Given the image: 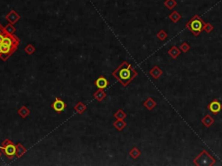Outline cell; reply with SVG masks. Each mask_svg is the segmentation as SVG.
Returning <instances> with one entry per match:
<instances>
[{
	"mask_svg": "<svg viewBox=\"0 0 222 166\" xmlns=\"http://www.w3.org/2000/svg\"><path fill=\"white\" fill-rule=\"evenodd\" d=\"M17 146V147L16 148V155H17V157H21L23 153L25 152V148H24L23 146H22L20 144H18Z\"/></svg>",
	"mask_w": 222,
	"mask_h": 166,
	"instance_id": "cell-16",
	"label": "cell"
},
{
	"mask_svg": "<svg viewBox=\"0 0 222 166\" xmlns=\"http://www.w3.org/2000/svg\"><path fill=\"white\" fill-rule=\"evenodd\" d=\"M18 44H19V40L16 37L12 36V34L6 32L0 44V58L3 60H6L17 49Z\"/></svg>",
	"mask_w": 222,
	"mask_h": 166,
	"instance_id": "cell-2",
	"label": "cell"
},
{
	"mask_svg": "<svg viewBox=\"0 0 222 166\" xmlns=\"http://www.w3.org/2000/svg\"><path fill=\"white\" fill-rule=\"evenodd\" d=\"M115 117L118 119V120H123L125 117H126V113L123 112V110H119L117 113L115 114Z\"/></svg>",
	"mask_w": 222,
	"mask_h": 166,
	"instance_id": "cell-22",
	"label": "cell"
},
{
	"mask_svg": "<svg viewBox=\"0 0 222 166\" xmlns=\"http://www.w3.org/2000/svg\"><path fill=\"white\" fill-rule=\"evenodd\" d=\"M5 30H6V32H7V33L12 34V33L15 31V29L13 28V26H11V24H9V25H7V26L5 27Z\"/></svg>",
	"mask_w": 222,
	"mask_h": 166,
	"instance_id": "cell-23",
	"label": "cell"
},
{
	"mask_svg": "<svg viewBox=\"0 0 222 166\" xmlns=\"http://www.w3.org/2000/svg\"><path fill=\"white\" fill-rule=\"evenodd\" d=\"M169 55L173 58V59H177L178 56L181 55V50L177 47V46H173L169 51H168Z\"/></svg>",
	"mask_w": 222,
	"mask_h": 166,
	"instance_id": "cell-10",
	"label": "cell"
},
{
	"mask_svg": "<svg viewBox=\"0 0 222 166\" xmlns=\"http://www.w3.org/2000/svg\"><path fill=\"white\" fill-rule=\"evenodd\" d=\"M157 105V103L154 101V99L153 98H148L147 100H146L145 102H144V106L147 109V110H149V111H151V110H153V108H154L155 106Z\"/></svg>",
	"mask_w": 222,
	"mask_h": 166,
	"instance_id": "cell-11",
	"label": "cell"
},
{
	"mask_svg": "<svg viewBox=\"0 0 222 166\" xmlns=\"http://www.w3.org/2000/svg\"><path fill=\"white\" fill-rule=\"evenodd\" d=\"M207 108H208V110L213 113L214 115H217V114L222 110L221 102H220L219 99H213V100L208 104Z\"/></svg>",
	"mask_w": 222,
	"mask_h": 166,
	"instance_id": "cell-5",
	"label": "cell"
},
{
	"mask_svg": "<svg viewBox=\"0 0 222 166\" xmlns=\"http://www.w3.org/2000/svg\"><path fill=\"white\" fill-rule=\"evenodd\" d=\"M115 126L116 128L118 129V130H122L123 128L125 127V126H126V123L125 122H123V120H118L115 122Z\"/></svg>",
	"mask_w": 222,
	"mask_h": 166,
	"instance_id": "cell-20",
	"label": "cell"
},
{
	"mask_svg": "<svg viewBox=\"0 0 222 166\" xmlns=\"http://www.w3.org/2000/svg\"><path fill=\"white\" fill-rule=\"evenodd\" d=\"M190 49H191V47H190V45L187 43H182L181 44V47H180V49L182 51V52H184V53H187V51H189L190 50Z\"/></svg>",
	"mask_w": 222,
	"mask_h": 166,
	"instance_id": "cell-19",
	"label": "cell"
},
{
	"mask_svg": "<svg viewBox=\"0 0 222 166\" xmlns=\"http://www.w3.org/2000/svg\"><path fill=\"white\" fill-rule=\"evenodd\" d=\"M6 17H7L8 20H9L11 23H15L19 19V16L17 15L14 10H11V11L8 14V16Z\"/></svg>",
	"mask_w": 222,
	"mask_h": 166,
	"instance_id": "cell-14",
	"label": "cell"
},
{
	"mask_svg": "<svg viewBox=\"0 0 222 166\" xmlns=\"http://www.w3.org/2000/svg\"><path fill=\"white\" fill-rule=\"evenodd\" d=\"M4 151H5V155L7 156L9 159H11L13 158V156L16 154V147L15 145L11 142H10L9 140H6L5 144H4Z\"/></svg>",
	"mask_w": 222,
	"mask_h": 166,
	"instance_id": "cell-6",
	"label": "cell"
},
{
	"mask_svg": "<svg viewBox=\"0 0 222 166\" xmlns=\"http://www.w3.org/2000/svg\"><path fill=\"white\" fill-rule=\"evenodd\" d=\"M96 86L99 87L100 89H103V88L107 87V86L108 85V81L105 78L100 77V78L97 79V81L96 82Z\"/></svg>",
	"mask_w": 222,
	"mask_h": 166,
	"instance_id": "cell-12",
	"label": "cell"
},
{
	"mask_svg": "<svg viewBox=\"0 0 222 166\" xmlns=\"http://www.w3.org/2000/svg\"><path fill=\"white\" fill-rule=\"evenodd\" d=\"M164 5L169 10H173L177 5L176 0H166L164 2Z\"/></svg>",
	"mask_w": 222,
	"mask_h": 166,
	"instance_id": "cell-15",
	"label": "cell"
},
{
	"mask_svg": "<svg viewBox=\"0 0 222 166\" xmlns=\"http://www.w3.org/2000/svg\"><path fill=\"white\" fill-rule=\"evenodd\" d=\"M201 123H202L206 127L209 128V127H211V126H213V124L214 123V119L211 115L207 114V115H205V116L201 119Z\"/></svg>",
	"mask_w": 222,
	"mask_h": 166,
	"instance_id": "cell-8",
	"label": "cell"
},
{
	"mask_svg": "<svg viewBox=\"0 0 222 166\" xmlns=\"http://www.w3.org/2000/svg\"><path fill=\"white\" fill-rule=\"evenodd\" d=\"M216 163V159L210 155L207 150H202L199 155L193 159V165L196 166H213Z\"/></svg>",
	"mask_w": 222,
	"mask_h": 166,
	"instance_id": "cell-4",
	"label": "cell"
},
{
	"mask_svg": "<svg viewBox=\"0 0 222 166\" xmlns=\"http://www.w3.org/2000/svg\"><path fill=\"white\" fill-rule=\"evenodd\" d=\"M137 72L127 61H124L113 73V76H115L117 80H119V82L122 83L124 87L128 86L131 81L137 76Z\"/></svg>",
	"mask_w": 222,
	"mask_h": 166,
	"instance_id": "cell-1",
	"label": "cell"
},
{
	"mask_svg": "<svg viewBox=\"0 0 222 166\" xmlns=\"http://www.w3.org/2000/svg\"><path fill=\"white\" fill-rule=\"evenodd\" d=\"M206 22L199 17V15H194L191 19L186 23V28L190 30L195 37H199L201 31L203 30V26Z\"/></svg>",
	"mask_w": 222,
	"mask_h": 166,
	"instance_id": "cell-3",
	"label": "cell"
},
{
	"mask_svg": "<svg viewBox=\"0 0 222 166\" xmlns=\"http://www.w3.org/2000/svg\"><path fill=\"white\" fill-rule=\"evenodd\" d=\"M162 74H163V71H162L158 66H154V67L149 71V75L151 76H153L155 80L159 79V78L162 76Z\"/></svg>",
	"mask_w": 222,
	"mask_h": 166,
	"instance_id": "cell-9",
	"label": "cell"
},
{
	"mask_svg": "<svg viewBox=\"0 0 222 166\" xmlns=\"http://www.w3.org/2000/svg\"><path fill=\"white\" fill-rule=\"evenodd\" d=\"M4 33H5V29H4V28L0 25V36L3 35Z\"/></svg>",
	"mask_w": 222,
	"mask_h": 166,
	"instance_id": "cell-24",
	"label": "cell"
},
{
	"mask_svg": "<svg viewBox=\"0 0 222 166\" xmlns=\"http://www.w3.org/2000/svg\"><path fill=\"white\" fill-rule=\"evenodd\" d=\"M214 26L210 23H205L204 26H203V30H205L207 33H210L214 30Z\"/></svg>",
	"mask_w": 222,
	"mask_h": 166,
	"instance_id": "cell-21",
	"label": "cell"
},
{
	"mask_svg": "<svg viewBox=\"0 0 222 166\" xmlns=\"http://www.w3.org/2000/svg\"><path fill=\"white\" fill-rule=\"evenodd\" d=\"M169 18L174 23H177L179 20H181V15L177 11V10H174L173 12H171L169 15Z\"/></svg>",
	"mask_w": 222,
	"mask_h": 166,
	"instance_id": "cell-13",
	"label": "cell"
},
{
	"mask_svg": "<svg viewBox=\"0 0 222 166\" xmlns=\"http://www.w3.org/2000/svg\"><path fill=\"white\" fill-rule=\"evenodd\" d=\"M53 108L56 113H61L62 111H63L65 108V104L63 101H62L61 99L56 98V101L53 103Z\"/></svg>",
	"mask_w": 222,
	"mask_h": 166,
	"instance_id": "cell-7",
	"label": "cell"
},
{
	"mask_svg": "<svg viewBox=\"0 0 222 166\" xmlns=\"http://www.w3.org/2000/svg\"><path fill=\"white\" fill-rule=\"evenodd\" d=\"M129 155L131 156V158H133L134 159H136L138 157H140V155H141V151L138 150L137 148H133L132 150L130 151L129 152Z\"/></svg>",
	"mask_w": 222,
	"mask_h": 166,
	"instance_id": "cell-18",
	"label": "cell"
},
{
	"mask_svg": "<svg viewBox=\"0 0 222 166\" xmlns=\"http://www.w3.org/2000/svg\"><path fill=\"white\" fill-rule=\"evenodd\" d=\"M168 37V33L165 31L164 30H160L158 33H157V38L160 40V41H165Z\"/></svg>",
	"mask_w": 222,
	"mask_h": 166,
	"instance_id": "cell-17",
	"label": "cell"
}]
</instances>
